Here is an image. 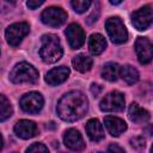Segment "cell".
<instances>
[{"label": "cell", "mask_w": 153, "mask_h": 153, "mask_svg": "<svg viewBox=\"0 0 153 153\" xmlns=\"http://www.w3.org/2000/svg\"><path fill=\"white\" fill-rule=\"evenodd\" d=\"M87 98L80 91H71L61 97L56 112L59 117L67 122H74L84 117L87 111Z\"/></svg>", "instance_id": "1"}, {"label": "cell", "mask_w": 153, "mask_h": 153, "mask_svg": "<svg viewBox=\"0 0 153 153\" xmlns=\"http://www.w3.org/2000/svg\"><path fill=\"white\" fill-rule=\"evenodd\" d=\"M63 54L61 42L57 36L53 33L44 35L42 37V44L39 49V56L47 63H54L61 59Z\"/></svg>", "instance_id": "2"}, {"label": "cell", "mask_w": 153, "mask_h": 153, "mask_svg": "<svg viewBox=\"0 0 153 153\" xmlns=\"http://www.w3.org/2000/svg\"><path fill=\"white\" fill-rule=\"evenodd\" d=\"M10 80L14 84H35L38 80V72L27 62H19L11 71Z\"/></svg>", "instance_id": "3"}, {"label": "cell", "mask_w": 153, "mask_h": 153, "mask_svg": "<svg viewBox=\"0 0 153 153\" xmlns=\"http://www.w3.org/2000/svg\"><path fill=\"white\" fill-rule=\"evenodd\" d=\"M105 29L111 38V41L116 44H122L128 39V31L124 26L123 22L118 17H111L105 22Z\"/></svg>", "instance_id": "4"}, {"label": "cell", "mask_w": 153, "mask_h": 153, "mask_svg": "<svg viewBox=\"0 0 153 153\" xmlns=\"http://www.w3.org/2000/svg\"><path fill=\"white\" fill-rule=\"evenodd\" d=\"M124 102L126 99L123 93L118 91H112L102 99L99 108L102 111H105V112H117L124 109Z\"/></svg>", "instance_id": "5"}, {"label": "cell", "mask_w": 153, "mask_h": 153, "mask_svg": "<svg viewBox=\"0 0 153 153\" xmlns=\"http://www.w3.org/2000/svg\"><path fill=\"white\" fill-rule=\"evenodd\" d=\"M29 31H30L29 24L20 22V23H14V24L10 25L6 29L5 36H6V39L10 45L17 47L23 41V38L29 33Z\"/></svg>", "instance_id": "6"}, {"label": "cell", "mask_w": 153, "mask_h": 153, "mask_svg": "<svg viewBox=\"0 0 153 153\" xmlns=\"http://www.w3.org/2000/svg\"><path fill=\"white\" fill-rule=\"evenodd\" d=\"M20 108L29 114H37L42 110L44 99L41 93L38 92H29L24 94L19 100Z\"/></svg>", "instance_id": "7"}, {"label": "cell", "mask_w": 153, "mask_h": 153, "mask_svg": "<svg viewBox=\"0 0 153 153\" xmlns=\"http://www.w3.org/2000/svg\"><path fill=\"white\" fill-rule=\"evenodd\" d=\"M41 19L44 24L49 25V26H54L57 27L60 25H62L66 20H67V13L61 8V7H48L45 8L42 14H41Z\"/></svg>", "instance_id": "8"}, {"label": "cell", "mask_w": 153, "mask_h": 153, "mask_svg": "<svg viewBox=\"0 0 153 153\" xmlns=\"http://www.w3.org/2000/svg\"><path fill=\"white\" fill-rule=\"evenodd\" d=\"M152 18H153V13H152V7L151 6H145L140 10H137V11H135L131 14L133 25L137 30L148 29L152 24Z\"/></svg>", "instance_id": "9"}, {"label": "cell", "mask_w": 153, "mask_h": 153, "mask_svg": "<svg viewBox=\"0 0 153 153\" xmlns=\"http://www.w3.org/2000/svg\"><path fill=\"white\" fill-rule=\"evenodd\" d=\"M135 51L139 59V62L142 65H147L152 61L153 57V50H152V43L146 37H139L135 42Z\"/></svg>", "instance_id": "10"}, {"label": "cell", "mask_w": 153, "mask_h": 153, "mask_svg": "<svg viewBox=\"0 0 153 153\" xmlns=\"http://www.w3.org/2000/svg\"><path fill=\"white\" fill-rule=\"evenodd\" d=\"M66 36H67V39H68V43L71 45V48L73 49H78L80 48L84 42H85V33H84V30L82 27L76 24V23H72L67 26L66 29Z\"/></svg>", "instance_id": "11"}, {"label": "cell", "mask_w": 153, "mask_h": 153, "mask_svg": "<svg viewBox=\"0 0 153 153\" xmlns=\"http://www.w3.org/2000/svg\"><path fill=\"white\" fill-rule=\"evenodd\" d=\"M63 142L65 145L72 149V151H75V152H80L85 148V142L82 140V136L81 134L76 130V129H68L66 133H65V136H63Z\"/></svg>", "instance_id": "12"}, {"label": "cell", "mask_w": 153, "mask_h": 153, "mask_svg": "<svg viewBox=\"0 0 153 153\" xmlns=\"http://www.w3.org/2000/svg\"><path fill=\"white\" fill-rule=\"evenodd\" d=\"M37 126L35 122L29 120H20L14 126L16 134L22 139H31L37 134Z\"/></svg>", "instance_id": "13"}, {"label": "cell", "mask_w": 153, "mask_h": 153, "mask_svg": "<svg viewBox=\"0 0 153 153\" xmlns=\"http://www.w3.org/2000/svg\"><path fill=\"white\" fill-rule=\"evenodd\" d=\"M68 75H69V68L66 66H60V67L53 68L47 73L45 81L51 86H56L66 81Z\"/></svg>", "instance_id": "14"}, {"label": "cell", "mask_w": 153, "mask_h": 153, "mask_svg": "<svg viewBox=\"0 0 153 153\" xmlns=\"http://www.w3.org/2000/svg\"><path fill=\"white\" fill-rule=\"evenodd\" d=\"M104 123H105V127H106L109 134L112 136H118L123 131L127 130V123L120 117L106 116L104 118Z\"/></svg>", "instance_id": "15"}, {"label": "cell", "mask_w": 153, "mask_h": 153, "mask_svg": "<svg viewBox=\"0 0 153 153\" xmlns=\"http://www.w3.org/2000/svg\"><path fill=\"white\" fill-rule=\"evenodd\" d=\"M86 133H87L88 137L93 142H98V141H100V140L104 139L103 126L100 124V122L97 118H91L86 123Z\"/></svg>", "instance_id": "16"}, {"label": "cell", "mask_w": 153, "mask_h": 153, "mask_svg": "<svg viewBox=\"0 0 153 153\" xmlns=\"http://www.w3.org/2000/svg\"><path fill=\"white\" fill-rule=\"evenodd\" d=\"M128 115H129L130 121L135 122V123H146V122H148V120L151 117L149 112L146 109L141 108L136 103L130 104L129 110H128Z\"/></svg>", "instance_id": "17"}, {"label": "cell", "mask_w": 153, "mask_h": 153, "mask_svg": "<svg viewBox=\"0 0 153 153\" xmlns=\"http://www.w3.org/2000/svg\"><path fill=\"white\" fill-rule=\"evenodd\" d=\"M105 48H106V41L100 33L91 35L88 39V49L92 55H99L105 50Z\"/></svg>", "instance_id": "18"}, {"label": "cell", "mask_w": 153, "mask_h": 153, "mask_svg": "<svg viewBox=\"0 0 153 153\" xmlns=\"http://www.w3.org/2000/svg\"><path fill=\"white\" fill-rule=\"evenodd\" d=\"M118 74L121 75V78L129 85H133L135 82H137L139 80V72L136 68H134L130 65H124L120 68Z\"/></svg>", "instance_id": "19"}, {"label": "cell", "mask_w": 153, "mask_h": 153, "mask_svg": "<svg viewBox=\"0 0 153 153\" xmlns=\"http://www.w3.org/2000/svg\"><path fill=\"white\" fill-rule=\"evenodd\" d=\"M72 63H73V67L78 72L85 73V72L91 69V67H92V59L86 56V55H84V54H79V55L73 57Z\"/></svg>", "instance_id": "20"}, {"label": "cell", "mask_w": 153, "mask_h": 153, "mask_svg": "<svg viewBox=\"0 0 153 153\" xmlns=\"http://www.w3.org/2000/svg\"><path fill=\"white\" fill-rule=\"evenodd\" d=\"M120 67L115 62H108L102 68V78L108 81H115L118 76Z\"/></svg>", "instance_id": "21"}, {"label": "cell", "mask_w": 153, "mask_h": 153, "mask_svg": "<svg viewBox=\"0 0 153 153\" xmlns=\"http://www.w3.org/2000/svg\"><path fill=\"white\" fill-rule=\"evenodd\" d=\"M12 112L13 109L10 100L4 94H0V122H4L10 118L12 116Z\"/></svg>", "instance_id": "22"}, {"label": "cell", "mask_w": 153, "mask_h": 153, "mask_svg": "<svg viewBox=\"0 0 153 153\" xmlns=\"http://www.w3.org/2000/svg\"><path fill=\"white\" fill-rule=\"evenodd\" d=\"M73 10L78 13H84L85 11L88 10V7L91 6V1L90 0H73L71 2Z\"/></svg>", "instance_id": "23"}, {"label": "cell", "mask_w": 153, "mask_h": 153, "mask_svg": "<svg viewBox=\"0 0 153 153\" xmlns=\"http://www.w3.org/2000/svg\"><path fill=\"white\" fill-rule=\"evenodd\" d=\"M26 153H49V152H48V148L43 143L36 142V143H32L26 149Z\"/></svg>", "instance_id": "24"}, {"label": "cell", "mask_w": 153, "mask_h": 153, "mask_svg": "<svg viewBox=\"0 0 153 153\" xmlns=\"http://www.w3.org/2000/svg\"><path fill=\"white\" fill-rule=\"evenodd\" d=\"M130 145L135 149H142L146 146V141H145V139L142 136H135V137H133L130 140Z\"/></svg>", "instance_id": "25"}, {"label": "cell", "mask_w": 153, "mask_h": 153, "mask_svg": "<svg viewBox=\"0 0 153 153\" xmlns=\"http://www.w3.org/2000/svg\"><path fill=\"white\" fill-rule=\"evenodd\" d=\"M108 153H126L124 149L118 146L117 143H111L109 147H108Z\"/></svg>", "instance_id": "26"}, {"label": "cell", "mask_w": 153, "mask_h": 153, "mask_svg": "<svg viewBox=\"0 0 153 153\" xmlns=\"http://www.w3.org/2000/svg\"><path fill=\"white\" fill-rule=\"evenodd\" d=\"M99 4L97 5V8H94V11L92 12V14L87 18V24H92L93 22H96L97 20V18H98V16H99Z\"/></svg>", "instance_id": "27"}, {"label": "cell", "mask_w": 153, "mask_h": 153, "mask_svg": "<svg viewBox=\"0 0 153 153\" xmlns=\"http://www.w3.org/2000/svg\"><path fill=\"white\" fill-rule=\"evenodd\" d=\"M14 5V1H4V0H0V11L4 12V11H7L10 10L12 6Z\"/></svg>", "instance_id": "28"}, {"label": "cell", "mask_w": 153, "mask_h": 153, "mask_svg": "<svg viewBox=\"0 0 153 153\" xmlns=\"http://www.w3.org/2000/svg\"><path fill=\"white\" fill-rule=\"evenodd\" d=\"M44 1L43 0H29L27 2H26V6L29 7V8H31V10H35V8H37L38 6H41L42 4H43Z\"/></svg>", "instance_id": "29"}, {"label": "cell", "mask_w": 153, "mask_h": 153, "mask_svg": "<svg viewBox=\"0 0 153 153\" xmlns=\"http://www.w3.org/2000/svg\"><path fill=\"white\" fill-rule=\"evenodd\" d=\"M91 92H92V94H93L94 97L99 96L100 92H102V86H99V85H97V84H92V85H91Z\"/></svg>", "instance_id": "30"}, {"label": "cell", "mask_w": 153, "mask_h": 153, "mask_svg": "<svg viewBox=\"0 0 153 153\" xmlns=\"http://www.w3.org/2000/svg\"><path fill=\"white\" fill-rule=\"evenodd\" d=\"M2 145H4V140H2V136H1V134H0V151H1V148H2Z\"/></svg>", "instance_id": "31"}, {"label": "cell", "mask_w": 153, "mask_h": 153, "mask_svg": "<svg viewBox=\"0 0 153 153\" xmlns=\"http://www.w3.org/2000/svg\"><path fill=\"white\" fill-rule=\"evenodd\" d=\"M122 1H110V4H112V5H118V4H121Z\"/></svg>", "instance_id": "32"}, {"label": "cell", "mask_w": 153, "mask_h": 153, "mask_svg": "<svg viewBox=\"0 0 153 153\" xmlns=\"http://www.w3.org/2000/svg\"><path fill=\"white\" fill-rule=\"evenodd\" d=\"M98 153H103V152H98Z\"/></svg>", "instance_id": "33"}, {"label": "cell", "mask_w": 153, "mask_h": 153, "mask_svg": "<svg viewBox=\"0 0 153 153\" xmlns=\"http://www.w3.org/2000/svg\"><path fill=\"white\" fill-rule=\"evenodd\" d=\"M14 153H16V152H14Z\"/></svg>", "instance_id": "34"}]
</instances>
